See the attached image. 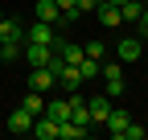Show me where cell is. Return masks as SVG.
Returning a JSON list of instances; mask_svg holds the SVG:
<instances>
[{"instance_id":"obj_18","label":"cell","mask_w":148,"mask_h":140,"mask_svg":"<svg viewBox=\"0 0 148 140\" xmlns=\"http://www.w3.org/2000/svg\"><path fill=\"white\" fill-rule=\"evenodd\" d=\"M58 8H62V25H74V21H82V12H78V0H58Z\"/></svg>"},{"instance_id":"obj_26","label":"cell","mask_w":148,"mask_h":140,"mask_svg":"<svg viewBox=\"0 0 148 140\" xmlns=\"http://www.w3.org/2000/svg\"><path fill=\"white\" fill-rule=\"evenodd\" d=\"M0 21H4V8H0Z\"/></svg>"},{"instance_id":"obj_14","label":"cell","mask_w":148,"mask_h":140,"mask_svg":"<svg viewBox=\"0 0 148 140\" xmlns=\"http://www.w3.org/2000/svg\"><path fill=\"white\" fill-rule=\"evenodd\" d=\"M45 115L58 119V124H66V119H70V99H66V95H62V99H49V103H45Z\"/></svg>"},{"instance_id":"obj_25","label":"cell","mask_w":148,"mask_h":140,"mask_svg":"<svg viewBox=\"0 0 148 140\" xmlns=\"http://www.w3.org/2000/svg\"><path fill=\"white\" fill-rule=\"evenodd\" d=\"M107 4H123V0H107Z\"/></svg>"},{"instance_id":"obj_4","label":"cell","mask_w":148,"mask_h":140,"mask_svg":"<svg viewBox=\"0 0 148 140\" xmlns=\"http://www.w3.org/2000/svg\"><path fill=\"white\" fill-rule=\"evenodd\" d=\"M111 107H115V103H111V95H95L86 103V111H90V128H103L107 124V115H111Z\"/></svg>"},{"instance_id":"obj_17","label":"cell","mask_w":148,"mask_h":140,"mask_svg":"<svg viewBox=\"0 0 148 140\" xmlns=\"http://www.w3.org/2000/svg\"><path fill=\"white\" fill-rule=\"evenodd\" d=\"M127 119H132V115H127L123 107H111V115H107V124H103V128H107L111 136H119V132H123V124H127Z\"/></svg>"},{"instance_id":"obj_15","label":"cell","mask_w":148,"mask_h":140,"mask_svg":"<svg viewBox=\"0 0 148 140\" xmlns=\"http://www.w3.org/2000/svg\"><path fill=\"white\" fill-rule=\"evenodd\" d=\"M119 16H123V25H136L140 16H144V0H123V4H119Z\"/></svg>"},{"instance_id":"obj_24","label":"cell","mask_w":148,"mask_h":140,"mask_svg":"<svg viewBox=\"0 0 148 140\" xmlns=\"http://www.w3.org/2000/svg\"><path fill=\"white\" fill-rule=\"evenodd\" d=\"M95 8H99V0H78V12H82V16H86V12H95Z\"/></svg>"},{"instance_id":"obj_1","label":"cell","mask_w":148,"mask_h":140,"mask_svg":"<svg viewBox=\"0 0 148 140\" xmlns=\"http://www.w3.org/2000/svg\"><path fill=\"white\" fill-rule=\"evenodd\" d=\"M29 91H58V74H53V66H29Z\"/></svg>"},{"instance_id":"obj_7","label":"cell","mask_w":148,"mask_h":140,"mask_svg":"<svg viewBox=\"0 0 148 140\" xmlns=\"http://www.w3.org/2000/svg\"><path fill=\"white\" fill-rule=\"evenodd\" d=\"M33 16H37V21H45V25H53V29L62 25V8H58V0H37V4H33Z\"/></svg>"},{"instance_id":"obj_6","label":"cell","mask_w":148,"mask_h":140,"mask_svg":"<svg viewBox=\"0 0 148 140\" xmlns=\"http://www.w3.org/2000/svg\"><path fill=\"white\" fill-rule=\"evenodd\" d=\"M53 54H58V62H66V66H78V62L86 58V54H82V45H78V41H66V37H58Z\"/></svg>"},{"instance_id":"obj_21","label":"cell","mask_w":148,"mask_h":140,"mask_svg":"<svg viewBox=\"0 0 148 140\" xmlns=\"http://www.w3.org/2000/svg\"><path fill=\"white\" fill-rule=\"evenodd\" d=\"M144 136H148V128H144V124H136V119H127L123 132H119V140H144Z\"/></svg>"},{"instance_id":"obj_23","label":"cell","mask_w":148,"mask_h":140,"mask_svg":"<svg viewBox=\"0 0 148 140\" xmlns=\"http://www.w3.org/2000/svg\"><path fill=\"white\" fill-rule=\"evenodd\" d=\"M82 54H86V58H95V62H103L107 45H103V41H86V45H82Z\"/></svg>"},{"instance_id":"obj_16","label":"cell","mask_w":148,"mask_h":140,"mask_svg":"<svg viewBox=\"0 0 148 140\" xmlns=\"http://www.w3.org/2000/svg\"><path fill=\"white\" fill-rule=\"evenodd\" d=\"M90 128H78L74 119H66V124H58V140H86Z\"/></svg>"},{"instance_id":"obj_5","label":"cell","mask_w":148,"mask_h":140,"mask_svg":"<svg viewBox=\"0 0 148 140\" xmlns=\"http://www.w3.org/2000/svg\"><path fill=\"white\" fill-rule=\"evenodd\" d=\"M25 41H37V45H58V33H53V25H45V21H33V25L25 29Z\"/></svg>"},{"instance_id":"obj_20","label":"cell","mask_w":148,"mask_h":140,"mask_svg":"<svg viewBox=\"0 0 148 140\" xmlns=\"http://www.w3.org/2000/svg\"><path fill=\"white\" fill-rule=\"evenodd\" d=\"M21 107H25L29 115H41V111H45V99H41V91H29V95H25V103H21Z\"/></svg>"},{"instance_id":"obj_10","label":"cell","mask_w":148,"mask_h":140,"mask_svg":"<svg viewBox=\"0 0 148 140\" xmlns=\"http://www.w3.org/2000/svg\"><path fill=\"white\" fill-rule=\"evenodd\" d=\"M140 54H144V41L140 37H119V45H115V58L119 62H136Z\"/></svg>"},{"instance_id":"obj_8","label":"cell","mask_w":148,"mask_h":140,"mask_svg":"<svg viewBox=\"0 0 148 140\" xmlns=\"http://www.w3.org/2000/svg\"><path fill=\"white\" fill-rule=\"evenodd\" d=\"M58 86H62V91L70 95V91H82V74H78V66H58Z\"/></svg>"},{"instance_id":"obj_13","label":"cell","mask_w":148,"mask_h":140,"mask_svg":"<svg viewBox=\"0 0 148 140\" xmlns=\"http://www.w3.org/2000/svg\"><path fill=\"white\" fill-rule=\"evenodd\" d=\"M0 41H25V25L16 16H4L0 21Z\"/></svg>"},{"instance_id":"obj_2","label":"cell","mask_w":148,"mask_h":140,"mask_svg":"<svg viewBox=\"0 0 148 140\" xmlns=\"http://www.w3.org/2000/svg\"><path fill=\"white\" fill-rule=\"evenodd\" d=\"M21 58H25V66H49L53 58V45H37V41H25L21 45Z\"/></svg>"},{"instance_id":"obj_3","label":"cell","mask_w":148,"mask_h":140,"mask_svg":"<svg viewBox=\"0 0 148 140\" xmlns=\"http://www.w3.org/2000/svg\"><path fill=\"white\" fill-rule=\"evenodd\" d=\"M99 74H103V82H107V95H111V99H119V95H123V86H127V82H123V62H107Z\"/></svg>"},{"instance_id":"obj_12","label":"cell","mask_w":148,"mask_h":140,"mask_svg":"<svg viewBox=\"0 0 148 140\" xmlns=\"http://www.w3.org/2000/svg\"><path fill=\"white\" fill-rule=\"evenodd\" d=\"M95 16H99V21H103L107 29H119V25H123V16H119V4H107V0H99Z\"/></svg>"},{"instance_id":"obj_11","label":"cell","mask_w":148,"mask_h":140,"mask_svg":"<svg viewBox=\"0 0 148 140\" xmlns=\"http://www.w3.org/2000/svg\"><path fill=\"white\" fill-rule=\"evenodd\" d=\"M33 136H37V140H58V119H49V115L41 111V115L33 119Z\"/></svg>"},{"instance_id":"obj_19","label":"cell","mask_w":148,"mask_h":140,"mask_svg":"<svg viewBox=\"0 0 148 140\" xmlns=\"http://www.w3.org/2000/svg\"><path fill=\"white\" fill-rule=\"evenodd\" d=\"M21 45L25 41H0V62H21Z\"/></svg>"},{"instance_id":"obj_22","label":"cell","mask_w":148,"mask_h":140,"mask_svg":"<svg viewBox=\"0 0 148 140\" xmlns=\"http://www.w3.org/2000/svg\"><path fill=\"white\" fill-rule=\"evenodd\" d=\"M78 74H82V82L99 78V62H95V58H82V62H78Z\"/></svg>"},{"instance_id":"obj_9","label":"cell","mask_w":148,"mask_h":140,"mask_svg":"<svg viewBox=\"0 0 148 140\" xmlns=\"http://www.w3.org/2000/svg\"><path fill=\"white\" fill-rule=\"evenodd\" d=\"M33 119H37V115H29L25 107H16V111L4 119V128H8V132H16V136H25V132H33Z\"/></svg>"}]
</instances>
